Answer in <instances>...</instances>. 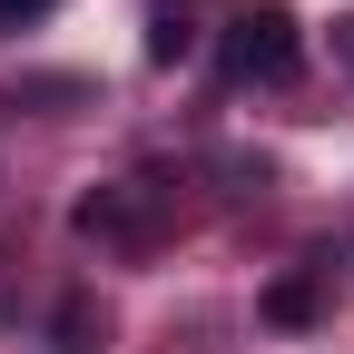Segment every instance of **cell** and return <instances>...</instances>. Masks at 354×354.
Masks as SVG:
<instances>
[{
	"instance_id": "obj_8",
	"label": "cell",
	"mask_w": 354,
	"mask_h": 354,
	"mask_svg": "<svg viewBox=\"0 0 354 354\" xmlns=\"http://www.w3.org/2000/svg\"><path fill=\"white\" fill-rule=\"evenodd\" d=\"M177 10H187V0H177Z\"/></svg>"
},
{
	"instance_id": "obj_3",
	"label": "cell",
	"mask_w": 354,
	"mask_h": 354,
	"mask_svg": "<svg viewBox=\"0 0 354 354\" xmlns=\"http://www.w3.org/2000/svg\"><path fill=\"white\" fill-rule=\"evenodd\" d=\"M335 295H344V246H315L295 276H276V286L256 295V315H266V325H286V335H305V325H325V305H335Z\"/></svg>"
},
{
	"instance_id": "obj_1",
	"label": "cell",
	"mask_w": 354,
	"mask_h": 354,
	"mask_svg": "<svg viewBox=\"0 0 354 354\" xmlns=\"http://www.w3.org/2000/svg\"><path fill=\"white\" fill-rule=\"evenodd\" d=\"M69 227L99 246V256H158L167 227H177V207H167L158 177H99V187L69 207Z\"/></svg>"
},
{
	"instance_id": "obj_2",
	"label": "cell",
	"mask_w": 354,
	"mask_h": 354,
	"mask_svg": "<svg viewBox=\"0 0 354 354\" xmlns=\"http://www.w3.org/2000/svg\"><path fill=\"white\" fill-rule=\"evenodd\" d=\"M216 79L227 88H295L305 79V30L286 0H256V10H236L216 30Z\"/></svg>"
},
{
	"instance_id": "obj_4",
	"label": "cell",
	"mask_w": 354,
	"mask_h": 354,
	"mask_svg": "<svg viewBox=\"0 0 354 354\" xmlns=\"http://www.w3.org/2000/svg\"><path fill=\"white\" fill-rule=\"evenodd\" d=\"M99 344H109V305L88 295V286L59 295V305H50V354H99Z\"/></svg>"
},
{
	"instance_id": "obj_6",
	"label": "cell",
	"mask_w": 354,
	"mask_h": 354,
	"mask_svg": "<svg viewBox=\"0 0 354 354\" xmlns=\"http://www.w3.org/2000/svg\"><path fill=\"white\" fill-rule=\"evenodd\" d=\"M39 10H50V0H0V30H30Z\"/></svg>"
},
{
	"instance_id": "obj_7",
	"label": "cell",
	"mask_w": 354,
	"mask_h": 354,
	"mask_svg": "<svg viewBox=\"0 0 354 354\" xmlns=\"http://www.w3.org/2000/svg\"><path fill=\"white\" fill-rule=\"evenodd\" d=\"M335 59H344V69H354V20H335Z\"/></svg>"
},
{
	"instance_id": "obj_5",
	"label": "cell",
	"mask_w": 354,
	"mask_h": 354,
	"mask_svg": "<svg viewBox=\"0 0 354 354\" xmlns=\"http://www.w3.org/2000/svg\"><path fill=\"white\" fill-rule=\"evenodd\" d=\"M148 59H158V69L197 59V20H187V10H158V20H148Z\"/></svg>"
}]
</instances>
